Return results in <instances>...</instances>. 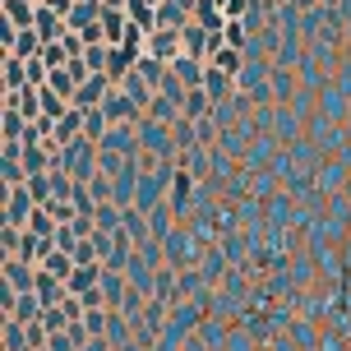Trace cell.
I'll return each instance as SVG.
<instances>
[{"label":"cell","instance_id":"cell-1","mask_svg":"<svg viewBox=\"0 0 351 351\" xmlns=\"http://www.w3.org/2000/svg\"><path fill=\"white\" fill-rule=\"evenodd\" d=\"M134 130H139V148L143 153H158L162 162H176V134H171V125L167 121H153V116H139L134 121Z\"/></svg>","mask_w":351,"mask_h":351},{"label":"cell","instance_id":"cell-2","mask_svg":"<svg viewBox=\"0 0 351 351\" xmlns=\"http://www.w3.org/2000/svg\"><path fill=\"white\" fill-rule=\"evenodd\" d=\"M33 213H37V199L28 194V185H14V190H5V227L28 231Z\"/></svg>","mask_w":351,"mask_h":351},{"label":"cell","instance_id":"cell-3","mask_svg":"<svg viewBox=\"0 0 351 351\" xmlns=\"http://www.w3.org/2000/svg\"><path fill=\"white\" fill-rule=\"evenodd\" d=\"M102 116H106L111 125H134L143 111H139V102H134V97H130V93L116 84V88H111V97L102 102Z\"/></svg>","mask_w":351,"mask_h":351},{"label":"cell","instance_id":"cell-4","mask_svg":"<svg viewBox=\"0 0 351 351\" xmlns=\"http://www.w3.org/2000/svg\"><path fill=\"white\" fill-rule=\"evenodd\" d=\"M111 74H93V79H84V84H79V97H74V106H79V111H97V106L106 102V97H111Z\"/></svg>","mask_w":351,"mask_h":351},{"label":"cell","instance_id":"cell-5","mask_svg":"<svg viewBox=\"0 0 351 351\" xmlns=\"http://www.w3.org/2000/svg\"><path fill=\"white\" fill-rule=\"evenodd\" d=\"M5 287H14L19 296L37 291V263H28V259H5Z\"/></svg>","mask_w":351,"mask_h":351},{"label":"cell","instance_id":"cell-6","mask_svg":"<svg viewBox=\"0 0 351 351\" xmlns=\"http://www.w3.org/2000/svg\"><path fill=\"white\" fill-rule=\"evenodd\" d=\"M180 47H185V42H180V28H158V33L148 37V56H158L167 65H171L176 56H185Z\"/></svg>","mask_w":351,"mask_h":351},{"label":"cell","instance_id":"cell-7","mask_svg":"<svg viewBox=\"0 0 351 351\" xmlns=\"http://www.w3.org/2000/svg\"><path fill=\"white\" fill-rule=\"evenodd\" d=\"M171 74L185 88H204V79H208V60H199V56H176V60H171Z\"/></svg>","mask_w":351,"mask_h":351},{"label":"cell","instance_id":"cell-8","mask_svg":"<svg viewBox=\"0 0 351 351\" xmlns=\"http://www.w3.org/2000/svg\"><path fill=\"white\" fill-rule=\"evenodd\" d=\"M97 148H111V153L134 158V153H139V130H134V125H111V130H106V139L97 143Z\"/></svg>","mask_w":351,"mask_h":351},{"label":"cell","instance_id":"cell-9","mask_svg":"<svg viewBox=\"0 0 351 351\" xmlns=\"http://www.w3.org/2000/svg\"><path fill=\"white\" fill-rule=\"evenodd\" d=\"M70 296V287L56 278V273H47V268H37V300L51 310V305H60V300Z\"/></svg>","mask_w":351,"mask_h":351},{"label":"cell","instance_id":"cell-10","mask_svg":"<svg viewBox=\"0 0 351 351\" xmlns=\"http://www.w3.org/2000/svg\"><path fill=\"white\" fill-rule=\"evenodd\" d=\"M208 65H217V70L231 74V79H241V74H245V65H250V56L241 51V47H222V51L208 56Z\"/></svg>","mask_w":351,"mask_h":351},{"label":"cell","instance_id":"cell-11","mask_svg":"<svg viewBox=\"0 0 351 351\" xmlns=\"http://www.w3.org/2000/svg\"><path fill=\"white\" fill-rule=\"evenodd\" d=\"M125 291H130V278H125V273L102 268V300H106V310H121V305H125Z\"/></svg>","mask_w":351,"mask_h":351},{"label":"cell","instance_id":"cell-12","mask_svg":"<svg viewBox=\"0 0 351 351\" xmlns=\"http://www.w3.org/2000/svg\"><path fill=\"white\" fill-rule=\"evenodd\" d=\"M194 23H204L208 33H222L227 28V10L217 0H194Z\"/></svg>","mask_w":351,"mask_h":351},{"label":"cell","instance_id":"cell-13","mask_svg":"<svg viewBox=\"0 0 351 351\" xmlns=\"http://www.w3.org/2000/svg\"><path fill=\"white\" fill-rule=\"evenodd\" d=\"M97 282H102V263H79V268H74V278L65 282V287H70V296H88Z\"/></svg>","mask_w":351,"mask_h":351},{"label":"cell","instance_id":"cell-14","mask_svg":"<svg viewBox=\"0 0 351 351\" xmlns=\"http://www.w3.org/2000/svg\"><path fill=\"white\" fill-rule=\"evenodd\" d=\"M268 79H273V97H278L282 106H291V97H296V70H287V65L273 60V74H268Z\"/></svg>","mask_w":351,"mask_h":351},{"label":"cell","instance_id":"cell-15","mask_svg":"<svg viewBox=\"0 0 351 351\" xmlns=\"http://www.w3.org/2000/svg\"><path fill=\"white\" fill-rule=\"evenodd\" d=\"M28 88V60L23 56H5V93H23Z\"/></svg>","mask_w":351,"mask_h":351},{"label":"cell","instance_id":"cell-16","mask_svg":"<svg viewBox=\"0 0 351 351\" xmlns=\"http://www.w3.org/2000/svg\"><path fill=\"white\" fill-rule=\"evenodd\" d=\"M5 19L14 28H37V0H5Z\"/></svg>","mask_w":351,"mask_h":351},{"label":"cell","instance_id":"cell-17","mask_svg":"<svg viewBox=\"0 0 351 351\" xmlns=\"http://www.w3.org/2000/svg\"><path fill=\"white\" fill-rule=\"evenodd\" d=\"M134 74H139V79H148L153 88H162V79L171 74V65H167V60H158V56H148V51H143L139 60H134Z\"/></svg>","mask_w":351,"mask_h":351},{"label":"cell","instance_id":"cell-18","mask_svg":"<svg viewBox=\"0 0 351 351\" xmlns=\"http://www.w3.org/2000/svg\"><path fill=\"white\" fill-rule=\"evenodd\" d=\"M97 19H102V0H79V5L70 10V19H65V23L84 33V28H93V23H97Z\"/></svg>","mask_w":351,"mask_h":351},{"label":"cell","instance_id":"cell-19","mask_svg":"<svg viewBox=\"0 0 351 351\" xmlns=\"http://www.w3.org/2000/svg\"><path fill=\"white\" fill-rule=\"evenodd\" d=\"M0 324H5V351H33L28 347V324H23V319L5 315Z\"/></svg>","mask_w":351,"mask_h":351},{"label":"cell","instance_id":"cell-20","mask_svg":"<svg viewBox=\"0 0 351 351\" xmlns=\"http://www.w3.org/2000/svg\"><path fill=\"white\" fill-rule=\"evenodd\" d=\"M231 84H236L231 74H222L217 65H208V79H204V88H208V97H213L217 106H222V102H231Z\"/></svg>","mask_w":351,"mask_h":351},{"label":"cell","instance_id":"cell-21","mask_svg":"<svg viewBox=\"0 0 351 351\" xmlns=\"http://www.w3.org/2000/svg\"><path fill=\"white\" fill-rule=\"evenodd\" d=\"M42 268H47V273H56V278H60V282H70V278H74V268H79V263H74V254H70V250H51V254L42 259Z\"/></svg>","mask_w":351,"mask_h":351},{"label":"cell","instance_id":"cell-22","mask_svg":"<svg viewBox=\"0 0 351 351\" xmlns=\"http://www.w3.org/2000/svg\"><path fill=\"white\" fill-rule=\"evenodd\" d=\"M190 10H180V5H176V0H162L158 5V28H185V23H190Z\"/></svg>","mask_w":351,"mask_h":351},{"label":"cell","instance_id":"cell-23","mask_svg":"<svg viewBox=\"0 0 351 351\" xmlns=\"http://www.w3.org/2000/svg\"><path fill=\"white\" fill-rule=\"evenodd\" d=\"M130 162H134V158H125V153H111V148H97V176H111V180H116V176H121L125 167H130Z\"/></svg>","mask_w":351,"mask_h":351},{"label":"cell","instance_id":"cell-24","mask_svg":"<svg viewBox=\"0 0 351 351\" xmlns=\"http://www.w3.org/2000/svg\"><path fill=\"white\" fill-rule=\"evenodd\" d=\"M143 116H153V121H167V125H171V121H180V106H176L171 97H162V93H158V97L148 102V111H143Z\"/></svg>","mask_w":351,"mask_h":351},{"label":"cell","instance_id":"cell-25","mask_svg":"<svg viewBox=\"0 0 351 351\" xmlns=\"http://www.w3.org/2000/svg\"><path fill=\"white\" fill-rule=\"evenodd\" d=\"M106 130H111V121L102 116V106H97V111H88V116H84V139L102 143V139H106Z\"/></svg>","mask_w":351,"mask_h":351},{"label":"cell","instance_id":"cell-26","mask_svg":"<svg viewBox=\"0 0 351 351\" xmlns=\"http://www.w3.org/2000/svg\"><path fill=\"white\" fill-rule=\"evenodd\" d=\"M162 97H171L176 106H180V111H185V97H190V88L180 84V79H176V74H167V79H162V88H158Z\"/></svg>","mask_w":351,"mask_h":351},{"label":"cell","instance_id":"cell-27","mask_svg":"<svg viewBox=\"0 0 351 351\" xmlns=\"http://www.w3.org/2000/svg\"><path fill=\"white\" fill-rule=\"evenodd\" d=\"M28 231H37V236H47V241H51L56 231H60V222H56L47 208H37V213H33V222H28Z\"/></svg>","mask_w":351,"mask_h":351},{"label":"cell","instance_id":"cell-28","mask_svg":"<svg viewBox=\"0 0 351 351\" xmlns=\"http://www.w3.org/2000/svg\"><path fill=\"white\" fill-rule=\"evenodd\" d=\"M74 263H102V250H97V241H93V236L74 245Z\"/></svg>","mask_w":351,"mask_h":351},{"label":"cell","instance_id":"cell-29","mask_svg":"<svg viewBox=\"0 0 351 351\" xmlns=\"http://www.w3.org/2000/svg\"><path fill=\"white\" fill-rule=\"evenodd\" d=\"M106 319H111V310H88V315H84V328L93 337H106Z\"/></svg>","mask_w":351,"mask_h":351},{"label":"cell","instance_id":"cell-30","mask_svg":"<svg viewBox=\"0 0 351 351\" xmlns=\"http://www.w3.org/2000/svg\"><path fill=\"white\" fill-rule=\"evenodd\" d=\"M51 241H56V250H70V254H74V245H79V236H74V227H60V231L51 236Z\"/></svg>","mask_w":351,"mask_h":351},{"label":"cell","instance_id":"cell-31","mask_svg":"<svg viewBox=\"0 0 351 351\" xmlns=\"http://www.w3.org/2000/svg\"><path fill=\"white\" fill-rule=\"evenodd\" d=\"M84 351H116V347H111V342H106V337H93V342H88Z\"/></svg>","mask_w":351,"mask_h":351},{"label":"cell","instance_id":"cell-32","mask_svg":"<svg viewBox=\"0 0 351 351\" xmlns=\"http://www.w3.org/2000/svg\"><path fill=\"white\" fill-rule=\"evenodd\" d=\"M176 5H180V10H190V14H194V0H176Z\"/></svg>","mask_w":351,"mask_h":351},{"label":"cell","instance_id":"cell-33","mask_svg":"<svg viewBox=\"0 0 351 351\" xmlns=\"http://www.w3.org/2000/svg\"><path fill=\"white\" fill-rule=\"evenodd\" d=\"M148 5H153V10H158V5H162V0H148Z\"/></svg>","mask_w":351,"mask_h":351},{"label":"cell","instance_id":"cell-34","mask_svg":"<svg viewBox=\"0 0 351 351\" xmlns=\"http://www.w3.org/2000/svg\"><path fill=\"white\" fill-rule=\"evenodd\" d=\"M217 5H222V10H227V0H217Z\"/></svg>","mask_w":351,"mask_h":351},{"label":"cell","instance_id":"cell-35","mask_svg":"<svg viewBox=\"0 0 351 351\" xmlns=\"http://www.w3.org/2000/svg\"><path fill=\"white\" fill-rule=\"evenodd\" d=\"M42 351H47V347H42Z\"/></svg>","mask_w":351,"mask_h":351}]
</instances>
